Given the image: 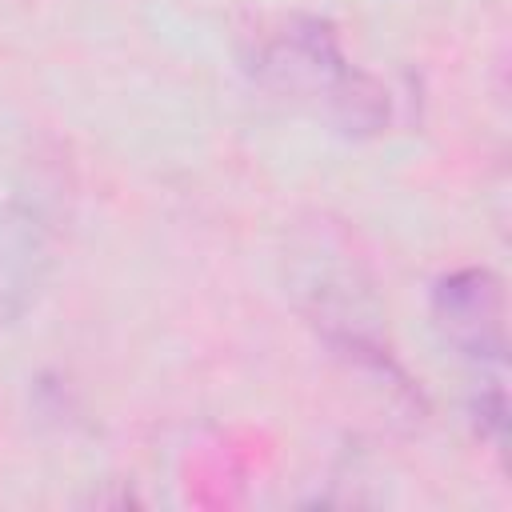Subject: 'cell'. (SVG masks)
Returning <instances> with one entry per match:
<instances>
[{
  "label": "cell",
  "mask_w": 512,
  "mask_h": 512,
  "mask_svg": "<svg viewBox=\"0 0 512 512\" xmlns=\"http://www.w3.org/2000/svg\"><path fill=\"white\" fill-rule=\"evenodd\" d=\"M256 80L280 96L312 100L340 132L364 136L388 120V92L348 64L340 36L320 16H288L252 56Z\"/></svg>",
  "instance_id": "obj_1"
},
{
  "label": "cell",
  "mask_w": 512,
  "mask_h": 512,
  "mask_svg": "<svg viewBox=\"0 0 512 512\" xmlns=\"http://www.w3.org/2000/svg\"><path fill=\"white\" fill-rule=\"evenodd\" d=\"M432 324L440 340L476 368H504L508 308L504 284L488 268H456L432 284Z\"/></svg>",
  "instance_id": "obj_2"
}]
</instances>
